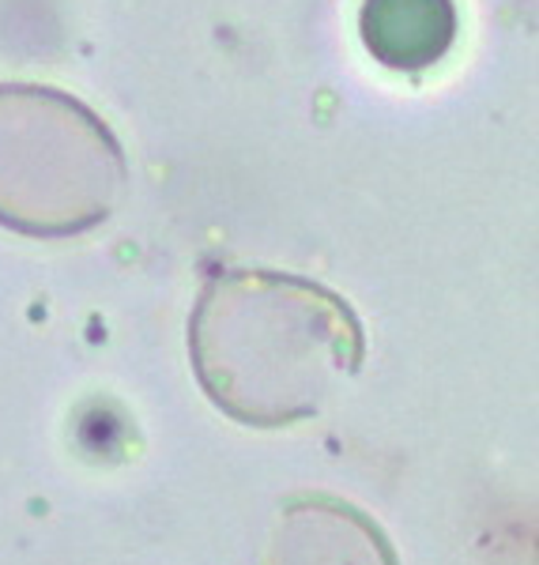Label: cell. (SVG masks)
<instances>
[{"instance_id": "cell-1", "label": "cell", "mask_w": 539, "mask_h": 565, "mask_svg": "<svg viewBox=\"0 0 539 565\" xmlns=\"http://www.w3.org/2000/svg\"><path fill=\"white\" fill-rule=\"evenodd\" d=\"M362 354L355 309L290 271H215L189 317V359L204 396L257 430L321 415Z\"/></svg>"}, {"instance_id": "cell-2", "label": "cell", "mask_w": 539, "mask_h": 565, "mask_svg": "<svg viewBox=\"0 0 539 565\" xmlns=\"http://www.w3.org/2000/svg\"><path fill=\"white\" fill-rule=\"evenodd\" d=\"M129 162L87 103L42 84H0V226L76 238L125 196Z\"/></svg>"}, {"instance_id": "cell-3", "label": "cell", "mask_w": 539, "mask_h": 565, "mask_svg": "<svg viewBox=\"0 0 539 565\" xmlns=\"http://www.w3.org/2000/svg\"><path fill=\"white\" fill-rule=\"evenodd\" d=\"M264 565H397V554L367 513L317 494L283 509Z\"/></svg>"}, {"instance_id": "cell-4", "label": "cell", "mask_w": 539, "mask_h": 565, "mask_svg": "<svg viewBox=\"0 0 539 565\" xmlns=\"http://www.w3.org/2000/svg\"><path fill=\"white\" fill-rule=\"evenodd\" d=\"M362 42L385 68L423 72L456 39L453 0H362Z\"/></svg>"}]
</instances>
